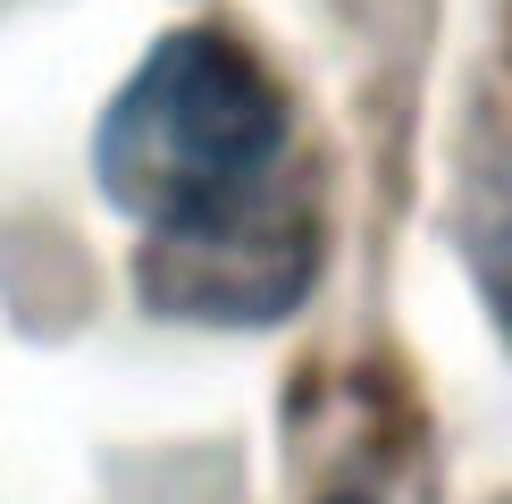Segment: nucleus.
Here are the masks:
<instances>
[{"mask_svg":"<svg viewBox=\"0 0 512 504\" xmlns=\"http://www.w3.org/2000/svg\"><path fill=\"white\" fill-rule=\"evenodd\" d=\"M277 168H294L286 93L244 42L210 26L160 34L93 126V185L143 236L219 219Z\"/></svg>","mask_w":512,"mask_h":504,"instance_id":"f257e3e1","label":"nucleus"},{"mask_svg":"<svg viewBox=\"0 0 512 504\" xmlns=\"http://www.w3.org/2000/svg\"><path fill=\"white\" fill-rule=\"evenodd\" d=\"M462 252L479 269V294L496 311V328L512 336V152L479 160L471 185H462Z\"/></svg>","mask_w":512,"mask_h":504,"instance_id":"7ed1b4c3","label":"nucleus"},{"mask_svg":"<svg viewBox=\"0 0 512 504\" xmlns=\"http://www.w3.org/2000/svg\"><path fill=\"white\" fill-rule=\"evenodd\" d=\"M319 504H378V496H361V488H345V496H319Z\"/></svg>","mask_w":512,"mask_h":504,"instance_id":"20e7f679","label":"nucleus"},{"mask_svg":"<svg viewBox=\"0 0 512 504\" xmlns=\"http://www.w3.org/2000/svg\"><path fill=\"white\" fill-rule=\"evenodd\" d=\"M319 269V210L303 168H277L261 194H244L219 219L143 236V303L160 320H202V328H269L311 294Z\"/></svg>","mask_w":512,"mask_h":504,"instance_id":"f03ea898","label":"nucleus"}]
</instances>
